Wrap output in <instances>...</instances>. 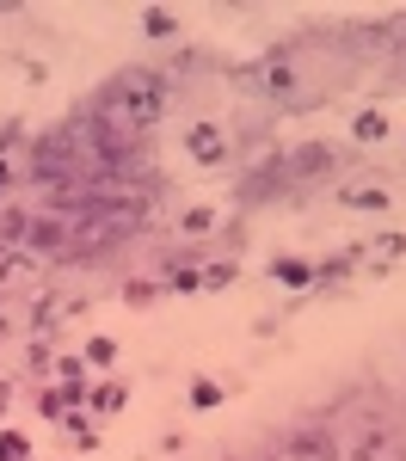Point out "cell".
Instances as JSON below:
<instances>
[{
    "label": "cell",
    "instance_id": "obj_1",
    "mask_svg": "<svg viewBox=\"0 0 406 461\" xmlns=\"http://www.w3.org/2000/svg\"><path fill=\"white\" fill-rule=\"evenodd\" d=\"M160 111H167V74H117L99 93V148L123 154L136 136H148Z\"/></svg>",
    "mask_w": 406,
    "mask_h": 461
},
{
    "label": "cell",
    "instance_id": "obj_2",
    "mask_svg": "<svg viewBox=\"0 0 406 461\" xmlns=\"http://www.w3.org/2000/svg\"><path fill=\"white\" fill-rule=\"evenodd\" d=\"M290 456L295 461H332V437H327V430H308V437H295V443H290Z\"/></svg>",
    "mask_w": 406,
    "mask_h": 461
}]
</instances>
